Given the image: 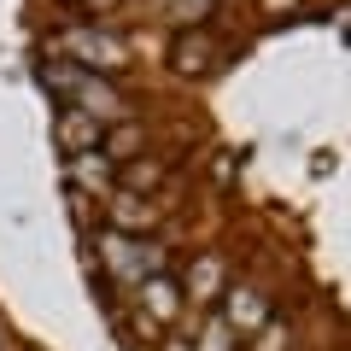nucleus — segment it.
Returning <instances> with one entry per match:
<instances>
[{"instance_id":"nucleus-4","label":"nucleus","mask_w":351,"mask_h":351,"mask_svg":"<svg viewBox=\"0 0 351 351\" xmlns=\"http://www.w3.org/2000/svg\"><path fill=\"white\" fill-rule=\"evenodd\" d=\"M299 0H263V12H293Z\"/></svg>"},{"instance_id":"nucleus-3","label":"nucleus","mask_w":351,"mask_h":351,"mask_svg":"<svg viewBox=\"0 0 351 351\" xmlns=\"http://www.w3.org/2000/svg\"><path fill=\"white\" fill-rule=\"evenodd\" d=\"M293 339H299V322H293L287 311H276V316H269V322H263L240 351H293Z\"/></svg>"},{"instance_id":"nucleus-2","label":"nucleus","mask_w":351,"mask_h":351,"mask_svg":"<svg viewBox=\"0 0 351 351\" xmlns=\"http://www.w3.org/2000/svg\"><path fill=\"white\" fill-rule=\"evenodd\" d=\"M217 316H223V322H228V328L240 334V346H246V339L258 334V328L269 322V316H276V299H269V293H263V287H258L252 276H240L234 287L223 293V304H217Z\"/></svg>"},{"instance_id":"nucleus-1","label":"nucleus","mask_w":351,"mask_h":351,"mask_svg":"<svg viewBox=\"0 0 351 351\" xmlns=\"http://www.w3.org/2000/svg\"><path fill=\"white\" fill-rule=\"evenodd\" d=\"M176 287H182V304H188V316H205L223 304V293L240 281V252H228L223 240H205V246H193L188 258L170 269ZM182 328V322H176Z\"/></svg>"}]
</instances>
